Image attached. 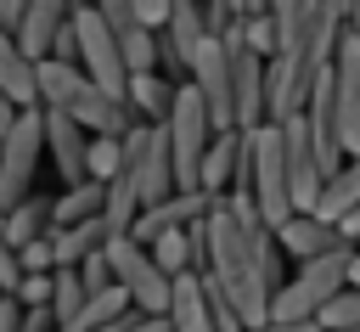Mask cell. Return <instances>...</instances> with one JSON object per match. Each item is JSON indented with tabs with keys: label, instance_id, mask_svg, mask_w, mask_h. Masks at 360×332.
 <instances>
[{
	"label": "cell",
	"instance_id": "1",
	"mask_svg": "<svg viewBox=\"0 0 360 332\" xmlns=\"http://www.w3.org/2000/svg\"><path fill=\"white\" fill-rule=\"evenodd\" d=\"M202 236H208V270L219 276V287L231 293L242 326H264L270 315V293L287 276L281 270V248L270 236V225L253 214L248 191H214L202 208Z\"/></svg>",
	"mask_w": 360,
	"mask_h": 332
},
{
	"label": "cell",
	"instance_id": "2",
	"mask_svg": "<svg viewBox=\"0 0 360 332\" xmlns=\"http://www.w3.org/2000/svg\"><path fill=\"white\" fill-rule=\"evenodd\" d=\"M343 264H349V242H343V248H326V253L298 259V270L276 281L264 326H315V309H321V304L349 281V276H343Z\"/></svg>",
	"mask_w": 360,
	"mask_h": 332
},
{
	"label": "cell",
	"instance_id": "3",
	"mask_svg": "<svg viewBox=\"0 0 360 332\" xmlns=\"http://www.w3.org/2000/svg\"><path fill=\"white\" fill-rule=\"evenodd\" d=\"M248 203L264 225H281L292 214V197H287V169H281V124L276 118H259L248 124Z\"/></svg>",
	"mask_w": 360,
	"mask_h": 332
},
{
	"label": "cell",
	"instance_id": "4",
	"mask_svg": "<svg viewBox=\"0 0 360 332\" xmlns=\"http://www.w3.org/2000/svg\"><path fill=\"white\" fill-rule=\"evenodd\" d=\"M101 259H107L112 281L129 293L135 309H163V298H169V270H158L152 253H146L129 231H107V236H101Z\"/></svg>",
	"mask_w": 360,
	"mask_h": 332
},
{
	"label": "cell",
	"instance_id": "5",
	"mask_svg": "<svg viewBox=\"0 0 360 332\" xmlns=\"http://www.w3.org/2000/svg\"><path fill=\"white\" fill-rule=\"evenodd\" d=\"M68 23H73V45H79V68H84V79L101 84V90H118V96H124V73H129V68H124L118 39L107 34L101 11H96V6H73Z\"/></svg>",
	"mask_w": 360,
	"mask_h": 332
},
{
	"label": "cell",
	"instance_id": "6",
	"mask_svg": "<svg viewBox=\"0 0 360 332\" xmlns=\"http://www.w3.org/2000/svg\"><path fill=\"white\" fill-rule=\"evenodd\" d=\"M197 186H202L208 197L248 186V129H236V124L208 129V146H202V158H197Z\"/></svg>",
	"mask_w": 360,
	"mask_h": 332
},
{
	"label": "cell",
	"instance_id": "7",
	"mask_svg": "<svg viewBox=\"0 0 360 332\" xmlns=\"http://www.w3.org/2000/svg\"><path fill=\"white\" fill-rule=\"evenodd\" d=\"M219 39L231 45V124L248 129V124L264 118V56L236 39V23H231Z\"/></svg>",
	"mask_w": 360,
	"mask_h": 332
},
{
	"label": "cell",
	"instance_id": "8",
	"mask_svg": "<svg viewBox=\"0 0 360 332\" xmlns=\"http://www.w3.org/2000/svg\"><path fill=\"white\" fill-rule=\"evenodd\" d=\"M39 135H45V158L56 169V180H84V129L62 113V107H39Z\"/></svg>",
	"mask_w": 360,
	"mask_h": 332
},
{
	"label": "cell",
	"instance_id": "9",
	"mask_svg": "<svg viewBox=\"0 0 360 332\" xmlns=\"http://www.w3.org/2000/svg\"><path fill=\"white\" fill-rule=\"evenodd\" d=\"M84 135H124L129 124H135V113H129V101L118 96V90H101V84H84L79 90V101L73 107H62Z\"/></svg>",
	"mask_w": 360,
	"mask_h": 332
},
{
	"label": "cell",
	"instance_id": "10",
	"mask_svg": "<svg viewBox=\"0 0 360 332\" xmlns=\"http://www.w3.org/2000/svg\"><path fill=\"white\" fill-rule=\"evenodd\" d=\"M270 236H276V248H281L287 259H309V253L343 248V231H338L332 219L309 214V208H292V214H287L281 225H270Z\"/></svg>",
	"mask_w": 360,
	"mask_h": 332
},
{
	"label": "cell",
	"instance_id": "11",
	"mask_svg": "<svg viewBox=\"0 0 360 332\" xmlns=\"http://www.w3.org/2000/svg\"><path fill=\"white\" fill-rule=\"evenodd\" d=\"M84 68L79 62H56V56H34V107H73L84 90Z\"/></svg>",
	"mask_w": 360,
	"mask_h": 332
},
{
	"label": "cell",
	"instance_id": "12",
	"mask_svg": "<svg viewBox=\"0 0 360 332\" xmlns=\"http://www.w3.org/2000/svg\"><path fill=\"white\" fill-rule=\"evenodd\" d=\"M163 315H169V332H208V309H202V276H197V270H174V276H169Z\"/></svg>",
	"mask_w": 360,
	"mask_h": 332
},
{
	"label": "cell",
	"instance_id": "13",
	"mask_svg": "<svg viewBox=\"0 0 360 332\" xmlns=\"http://www.w3.org/2000/svg\"><path fill=\"white\" fill-rule=\"evenodd\" d=\"M68 0H22V11H17V23H11V34H17V45L28 51V56H39L45 51V39L68 23Z\"/></svg>",
	"mask_w": 360,
	"mask_h": 332
},
{
	"label": "cell",
	"instance_id": "14",
	"mask_svg": "<svg viewBox=\"0 0 360 332\" xmlns=\"http://www.w3.org/2000/svg\"><path fill=\"white\" fill-rule=\"evenodd\" d=\"M174 84H180V79H163L158 68H135V73H124V101H129V113H135V118L158 124V118L169 113Z\"/></svg>",
	"mask_w": 360,
	"mask_h": 332
},
{
	"label": "cell",
	"instance_id": "15",
	"mask_svg": "<svg viewBox=\"0 0 360 332\" xmlns=\"http://www.w3.org/2000/svg\"><path fill=\"white\" fill-rule=\"evenodd\" d=\"M135 208H141V191H135V163H129V158H118V169L101 180V219H107V231H129Z\"/></svg>",
	"mask_w": 360,
	"mask_h": 332
},
{
	"label": "cell",
	"instance_id": "16",
	"mask_svg": "<svg viewBox=\"0 0 360 332\" xmlns=\"http://www.w3.org/2000/svg\"><path fill=\"white\" fill-rule=\"evenodd\" d=\"M0 90L17 107H34V56L17 45L11 28H0Z\"/></svg>",
	"mask_w": 360,
	"mask_h": 332
},
{
	"label": "cell",
	"instance_id": "17",
	"mask_svg": "<svg viewBox=\"0 0 360 332\" xmlns=\"http://www.w3.org/2000/svg\"><path fill=\"white\" fill-rule=\"evenodd\" d=\"M101 236H107V219H101V214H84V219H73V225H51V264L84 259L90 248H101Z\"/></svg>",
	"mask_w": 360,
	"mask_h": 332
},
{
	"label": "cell",
	"instance_id": "18",
	"mask_svg": "<svg viewBox=\"0 0 360 332\" xmlns=\"http://www.w3.org/2000/svg\"><path fill=\"white\" fill-rule=\"evenodd\" d=\"M118 309H129V293H124L118 281H101V287H90V293H84L79 315L68 321V332H96V326H112V315H118Z\"/></svg>",
	"mask_w": 360,
	"mask_h": 332
},
{
	"label": "cell",
	"instance_id": "19",
	"mask_svg": "<svg viewBox=\"0 0 360 332\" xmlns=\"http://www.w3.org/2000/svg\"><path fill=\"white\" fill-rule=\"evenodd\" d=\"M45 208H51V197H39V191H22L11 208H0V236L17 248V242H28V236H39L51 219H45Z\"/></svg>",
	"mask_w": 360,
	"mask_h": 332
},
{
	"label": "cell",
	"instance_id": "20",
	"mask_svg": "<svg viewBox=\"0 0 360 332\" xmlns=\"http://www.w3.org/2000/svg\"><path fill=\"white\" fill-rule=\"evenodd\" d=\"M141 248H146V253H152V264H158V270H169V276H174V270H191V219H186V225L158 231V236H152V242H141Z\"/></svg>",
	"mask_w": 360,
	"mask_h": 332
},
{
	"label": "cell",
	"instance_id": "21",
	"mask_svg": "<svg viewBox=\"0 0 360 332\" xmlns=\"http://www.w3.org/2000/svg\"><path fill=\"white\" fill-rule=\"evenodd\" d=\"M45 304H51L56 326H68V321L79 315V304H84V281H79L73 264H51V293H45Z\"/></svg>",
	"mask_w": 360,
	"mask_h": 332
},
{
	"label": "cell",
	"instance_id": "22",
	"mask_svg": "<svg viewBox=\"0 0 360 332\" xmlns=\"http://www.w3.org/2000/svg\"><path fill=\"white\" fill-rule=\"evenodd\" d=\"M315 326H332V332H360V287H338L321 309H315Z\"/></svg>",
	"mask_w": 360,
	"mask_h": 332
},
{
	"label": "cell",
	"instance_id": "23",
	"mask_svg": "<svg viewBox=\"0 0 360 332\" xmlns=\"http://www.w3.org/2000/svg\"><path fill=\"white\" fill-rule=\"evenodd\" d=\"M197 276H202V309H208V326H214V332H242V315H236L231 293L219 287V276H214V270H197Z\"/></svg>",
	"mask_w": 360,
	"mask_h": 332
},
{
	"label": "cell",
	"instance_id": "24",
	"mask_svg": "<svg viewBox=\"0 0 360 332\" xmlns=\"http://www.w3.org/2000/svg\"><path fill=\"white\" fill-rule=\"evenodd\" d=\"M118 158H124L118 135H84V174H90V180H107V174L118 169Z\"/></svg>",
	"mask_w": 360,
	"mask_h": 332
},
{
	"label": "cell",
	"instance_id": "25",
	"mask_svg": "<svg viewBox=\"0 0 360 332\" xmlns=\"http://www.w3.org/2000/svg\"><path fill=\"white\" fill-rule=\"evenodd\" d=\"M315 11V0H270V17H276V45L292 39V28Z\"/></svg>",
	"mask_w": 360,
	"mask_h": 332
},
{
	"label": "cell",
	"instance_id": "26",
	"mask_svg": "<svg viewBox=\"0 0 360 332\" xmlns=\"http://www.w3.org/2000/svg\"><path fill=\"white\" fill-rule=\"evenodd\" d=\"M17 264H22V270H51V225H45L39 236L17 242Z\"/></svg>",
	"mask_w": 360,
	"mask_h": 332
},
{
	"label": "cell",
	"instance_id": "27",
	"mask_svg": "<svg viewBox=\"0 0 360 332\" xmlns=\"http://www.w3.org/2000/svg\"><path fill=\"white\" fill-rule=\"evenodd\" d=\"M45 326H56L51 304H22V321H17V332H45Z\"/></svg>",
	"mask_w": 360,
	"mask_h": 332
},
{
	"label": "cell",
	"instance_id": "28",
	"mask_svg": "<svg viewBox=\"0 0 360 332\" xmlns=\"http://www.w3.org/2000/svg\"><path fill=\"white\" fill-rule=\"evenodd\" d=\"M17 321H22V298L11 287H0V332H17Z\"/></svg>",
	"mask_w": 360,
	"mask_h": 332
},
{
	"label": "cell",
	"instance_id": "29",
	"mask_svg": "<svg viewBox=\"0 0 360 332\" xmlns=\"http://www.w3.org/2000/svg\"><path fill=\"white\" fill-rule=\"evenodd\" d=\"M129 6H135V17H141V23H152V28H158V23H163V6H169V0H129Z\"/></svg>",
	"mask_w": 360,
	"mask_h": 332
},
{
	"label": "cell",
	"instance_id": "30",
	"mask_svg": "<svg viewBox=\"0 0 360 332\" xmlns=\"http://www.w3.org/2000/svg\"><path fill=\"white\" fill-rule=\"evenodd\" d=\"M343 276H349V287H360V242H349V264H343Z\"/></svg>",
	"mask_w": 360,
	"mask_h": 332
},
{
	"label": "cell",
	"instance_id": "31",
	"mask_svg": "<svg viewBox=\"0 0 360 332\" xmlns=\"http://www.w3.org/2000/svg\"><path fill=\"white\" fill-rule=\"evenodd\" d=\"M343 28L360 34V0H343Z\"/></svg>",
	"mask_w": 360,
	"mask_h": 332
},
{
	"label": "cell",
	"instance_id": "32",
	"mask_svg": "<svg viewBox=\"0 0 360 332\" xmlns=\"http://www.w3.org/2000/svg\"><path fill=\"white\" fill-rule=\"evenodd\" d=\"M17 11H22V0H0V28H11V23H17Z\"/></svg>",
	"mask_w": 360,
	"mask_h": 332
},
{
	"label": "cell",
	"instance_id": "33",
	"mask_svg": "<svg viewBox=\"0 0 360 332\" xmlns=\"http://www.w3.org/2000/svg\"><path fill=\"white\" fill-rule=\"evenodd\" d=\"M11 118H17V101H11V96H6V90H0V129H6V124H11Z\"/></svg>",
	"mask_w": 360,
	"mask_h": 332
},
{
	"label": "cell",
	"instance_id": "34",
	"mask_svg": "<svg viewBox=\"0 0 360 332\" xmlns=\"http://www.w3.org/2000/svg\"><path fill=\"white\" fill-rule=\"evenodd\" d=\"M68 6H90V0H68Z\"/></svg>",
	"mask_w": 360,
	"mask_h": 332
}]
</instances>
